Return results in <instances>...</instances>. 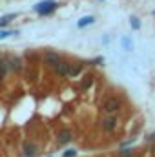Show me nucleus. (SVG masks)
Masks as SVG:
<instances>
[{
  "instance_id": "10",
  "label": "nucleus",
  "mask_w": 155,
  "mask_h": 157,
  "mask_svg": "<svg viewBox=\"0 0 155 157\" xmlns=\"http://www.w3.org/2000/svg\"><path fill=\"white\" fill-rule=\"evenodd\" d=\"M93 82H95V77H93L91 73H88L86 77L80 80V84H78V90H80V91H86V90H89V88H91V84H93Z\"/></svg>"
},
{
  "instance_id": "9",
  "label": "nucleus",
  "mask_w": 155,
  "mask_h": 157,
  "mask_svg": "<svg viewBox=\"0 0 155 157\" xmlns=\"http://www.w3.org/2000/svg\"><path fill=\"white\" fill-rule=\"evenodd\" d=\"M84 71V62H71V68H70V78H75L78 77L80 73Z\"/></svg>"
},
{
  "instance_id": "5",
  "label": "nucleus",
  "mask_w": 155,
  "mask_h": 157,
  "mask_svg": "<svg viewBox=\"0 0 155 157\" xmlns=\"http://www.w3.org/2000/svg\"><path fill=\"white\" fill-rule=\"evenodd\" d=\"M22 155L24 157H37L39 155V144L31 139H26L22 143Z\"/></svg>"
},
{
  "instance_id": "17",
  "label": "nucleus",
  "mask_w": 155,
  "mask_h": 157,
  "mask_svg": "<svg viewBox=\"0 0 155 157\" xmlns=\"http://www.w3.org/2000/svg\"><path fill=\"white\" fill-rule=\"evenodd\" d=\"M9 35H15V31H9V29H0V40L7 39Z\"/></svg>"
},
{
  "instance_id": "13",
  "label": "nucleus",
  "mask_w": 155,
  "mask_h": 157,
  "mask_svg": "<svg viewBox=\"0 0 155 157\" xmlns=\"http://www.w3.org/2000/svg\"><path fill=\"white\" fill-rule=\"evenodd\" d=\"M24 73H26L28 80H35V78L39 77V70H37V66H31V68H29V70H26Z\"/></svg>"
},
{
  "instance_id": "14",
  "label": "nucleus",
  "mask_w": 155,
  "mask_h": 157,
  "mask_svg": "<svg viewBox=\"0 0 155 157\" xmlns=\"http://www.w3.org/2000/svg\"><path fill=\"white\" fill-rule=\"evenodd\" d=\"M130 26H131V29L137 31V29H141V20H139L135 15H131V17H130Z\"/></svg>"
},
{
  "instance_id": "1",
  "label": "nucleus",
  "mask_w": 155,
  "mask_h": 157,
  "mask_svg": "<svg viewBox=\"0 0 155 157\" xmlns=\"http://www.w3.org/2000/svg\"><path fill=\"white\" fill-rule=\"evenodd\" d=\"M120 108H122V99L117 97V95L106 97L104 102H102V106H100V110H102L104 113H117Z\"/></svg>"
},
{
  "instance_id": "19",
  "label": "nucleus",
  "mask_w": 155,
  "mask_h": 157,
  "mask_svg": "<svg viewBox=\"0 0 155 157\" xmlns=\"http://www.w3.org/2000/svg\"><path fill=\"white\" fill-rule=\"evenodd\" d=\"M26 59L28 60H39V55H35L33 51H26Z\"/></svg>"
},
{
  "instance_id": "3",
  "label": "nucleus",
  "mask_w": 155,
  "mask_h": 157,
  "mask_svg": "<svg viewBox=\"0 0 155 157\" xmlns=\"http://www.w3.org/2000/svg\"><path fill=\"white\" fill-rule=\"evenodd\" d=\"M100 130L104 132V133H112V132H115L117 130V124H119V121H117L115 113H106L104 117L100 119Z\"/></svg>"
},
{
  "instance_id": "2",
  "label": "nucleus",
  "mask_w": 155,
  "mask_h": 157,
  "mask_svg": "<svg viewBox=\"0 0 155 157\" xmlns=\"http://www.w3.org/2000/svg\"><path fill=\"white\" fill-rule=\"evenodd\" d=\"M40 59H42V64H44L46 68H49V70H55V68L59 66V62L62 60V57H60L57 51H51V49H46Z\"/></svg>"
},
{
  "instance_id": "4",
  "label": "nucleus",
  "mask_w": 155,
  "mask_h": 157,
  "mask_svg": "<svg viewBox=\"0 0 155 157\" xmlns=\"http://www.w3.org/2000/svg\"><path fill=\"white\" fill-rule=\"evenodd\" d=\"M59 7V4L55 2V0H42L39 4H35V13H39V15H51L55 9Z\"/></svg>"
},
{
  "instance_id": "6",
  "label": "nucleus",
  "mask_w": 155,
  "mask_h": 157,
  "mask_svg": "<svg viewBox=\"0 0 155 157\" xmlns=\"http://www.w3.org/2000/svg\"><path fill=\"white\" fill-rule=\"evenodd\" d=\"M57 141H59V144H70V143L73 141L71 130H70V128H60V130L57 132Z\"/></svg>"
},
{
  "instance_id": "21",
  "label": "nucleus",
  "mask_w": 155,
  "mask_h": 157,
  "mask_svg": "<svg viewBox=\"0 0 155 157\" xmlns=\"http://www.w3.org/2000/svg\"><path fill=\"white\" fill-rule=\"evenodd\" d=\"M146 141H148V143H155V133H148Z\"/></svg>"
},
{
  "instance_id": "24",
  "label": "nucleus",
  "mask_w": 155,
  "mask_h": 157,
  "mask_svg": "<svg viewBox=\"0 0 155 157\" xmlns=\"http://www.w3.org/2000/svg\"><path fill=\"white\" fill-rule=\"evenodd\" d=\"M153 15H155V9H153Z\"/></svg>"
},
{
  "instance_id": "11",
  "label": "nucleus",
  "mask_w": 155,
  "mask_h": 157,
  "mask_svg": "<svg viewBox=\"0 0 155 157\" xmlns=\"http://www.w3.org/2000/svg\"><path fill=\"white\" fill-rule=\"evenodd\" d=\"M91 24H95V17L93 15H86V17H80L77 22L78 28H88V26H91Z\"/></svg>"
},
{
  "instance_id": "22",
  "label": "nucleus",
  "mask_w": 155,
  "mask_h": 157,
  "mask_svg": "<svg viewBox=\"0 0 155 157\" xmlns=\"http://www.w3.org/2000/svg\"><path fill=\"white\" fill-rule=\"evenodd\" d=\"M153 154H155V144H153Z\"/></svg>"
},
{
  "instance_id": "18",
  "label": "nucleus",
  "mask_w": 155,
  "mask_h": 157,
  "mask_svg": "<svg viewBox=\"0 0 155 157\" xmlns=\"http://www.w3.org/2000/svg\"><path fill=\"white\" fill-rule=\"evenodd\" d=\"M62 157H77V150H73V148H70V150H66Z\"/></svg>"
},
{
  "instance_id": "23",
  "label": "nucleus",
  "mask_w": 155,
  "mask_h": 157,
  "mask_svg": "<svg viewBox=\"0 0 155 157\" xmlns=\"http://www.w3.org/2000/svg\"><path fill=\"white\" fill-rule=\"evenodd\" d=\"M47 157H53V155H47Z\"/></svg>"
},
{
  "instance_id": "20",
  "label": "nucleus",
  "mask_w": 155,
  "mask_h": 157,
  "mask_svg": "<svg viewBox=\"0 0 155 157\" xmlns=\"http://www.w3.org/2000/svg\"><path fill=\"white\" fill-rule=\"evenodd\" d=\"M6 77H7V71H4V70L0 68V86L4 84V80H6Z\"/></svg>"
},
{
  "instance_id": "7",
  "label": "nucleus",
  "mask_w": 155,
  "mask_h": 157,
  "mask_svg": "<svg viewBox=\"0 0 155 157\" xmlns=\"http://www.w3.org/2000/svg\"><path fill=\"white\" fill-rule=\"evenodd\" d=\"M11 73H22L24 71V59L22 57H17V55H11Z\"/></svg>"
},
{
  "instance_id": "15",
  "label": "nucleus",
  "mask_w": 155,
  "mask_h": 157,
  "mask_svg": "<svg viewBox=\"0 0 155 157\" xmlns=\"http://www.w3.org/2000/svg\"><path fill=\"white\" fill-rule=\"evenodd\" d=\"M133 155H135V150L133 148H128V146L119 152V157H133Z\"/></svg>"
},
{
  "instance_id": "8",
  "label": "nucleus",
  "mask_w": 155,
  "mask_h": 157,
  "mask_svg": "<svg viewBox=\"0 0 155 157\" xmlns=\"http://www.w3.org/2000/svg\"><path fill=\"white\" fill-rule=\"evenodd\" d=\"M70 68H71V62L70 60H60L59 66L55 68V71H57L59 77H68L70 75Z\"/></svg>"
},
{
  "instance_id": "12",
  "label": "nucleus",
  "mask_w": 155,
  "mask_h": 157,
  "mask_svg": "<svg viewBox=\"0 0 155 157\" xmlns=\"http://www.w3.org/2000/svg\"><path fill=\"white\" fill-rule=\"evenodd\" d=\"M18 17V13H7V15H2L0 17V28H6L13 18H17Z\"/></svg>"
},
{
  "instance_id": "16",
  "label": "nucleus",
  "mask_w": 155,
  "mask_h": 157,
  "mask_svg": "<svg viewBox=\"0 0 155 157\" xmlns=\"http://www.w3.org/2000/svg\"><path fill=\"white\" fill-rule=\"evenodd\" d=\"M122 46H124L126 51H131V49H133V42H131L130 37H124V39H122Z\"/></svg>"
}]
</instances>
